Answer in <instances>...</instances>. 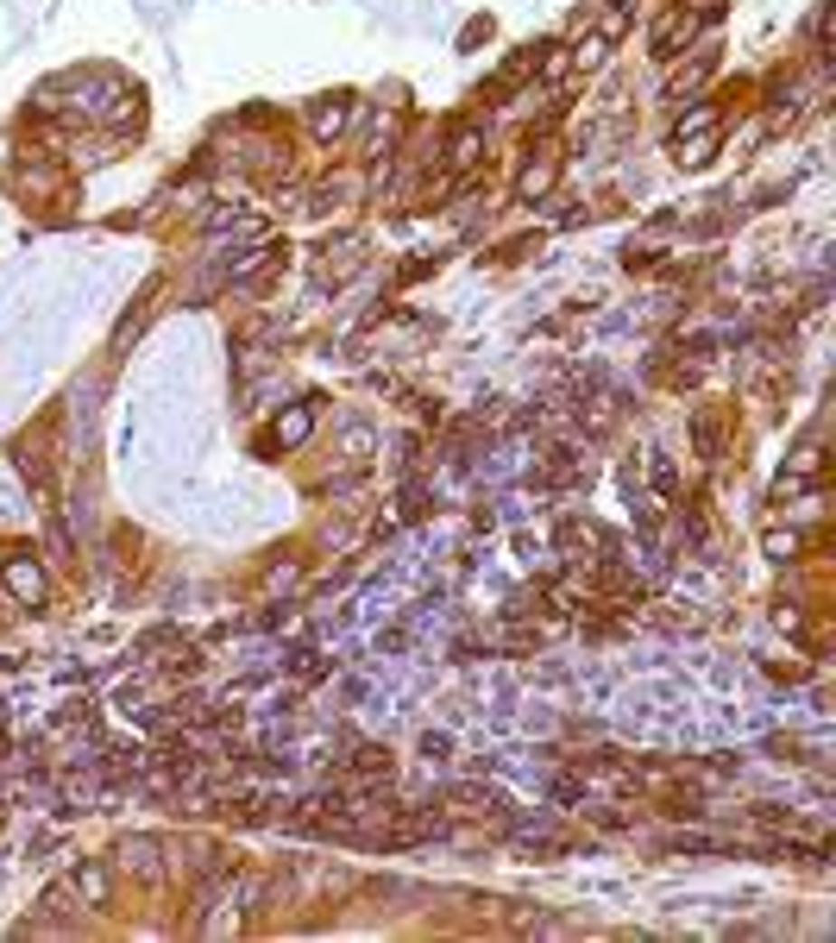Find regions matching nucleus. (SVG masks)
Wrapping results in <instances>:
<instances>
[{"label": "nucleus", "instance_id": "obj_1", "mask_svg": "<svg viewBox=\"0 0 836 943\" xmlns=\"http://www.w3.org/2000/svg\"><path fill=\"white\" fill-rule=\"evenodd\" d=\"M692 25H698V13H686V6L661 13V25H654V51H661V57H673V51L692 38Z\"/></svg>", "mask_w": 836, "mask_h": 943}, {"label": "nucleus", "instance_id": "obj_2", "mask_svg": "<svg viewBox=\"0 0 836 943\" xmlns=\"http://www.w3.org/2000/svg\"><path fill=\"white\" fill-rule=\"evenodd\" d=\"M6 591H13L19 604H44V572H38L32 560H6Z\"/></svg>", "mask_w": 836, "mask_h": 943}, {"label": "nucleus", "instance_id": "obj_3", "mask_svg": "<svg viewBox=\"0 0 836 943\" xmlns=\"http://www.w3.org/2000/svg\"><path fill=\"white\" fill-rule=\"evenodd\" d=\"M340 127H346V101H333V108H315V133H321V138H333Z\"/></svg>", "mask_w": 836, "mask_h": 943}, {"label": "nucleus", "instance_id": "obj_4", "mask_svg": "<svg viewBox=\"0 0 836 943\" xmlns=\"http://www.w3.org/2000/svg\"><path fill=\"white\" fill-rule=\"evenodd\" d=\"M76 893H89V900H108V874H101V868L76 874Z\"/></svg>", "mask_w": 836, "mask_h": 943}, {"label": "nucleus", "instance_id": "obj_5", "mask_svg": "<svg viewBox=\"0 0 836 943\" xmlns=\"http://www.w3.org/2000/svg\"><path fill=\"white\" fill-rule=\"evenodd\" d=\"M302 434H308V409H296V415L277 421V440H302Z\"/></svg>", "mask_w": 836, "mask_h": 943}, {"label": "nucleus", "instance_id": "obj_6", "mask_svg": "<svg viewBox=\"0 0 836 943\" xmlns=\"http://www.w3.org/2000/svg\"><path fill=\"white\" fill-rule=\"evenodd\" d=\"M478 157V133H459L453 138V164H472Z\"/></svg>", "mask_w": 836, "mask_h": 943}]
</instances>
